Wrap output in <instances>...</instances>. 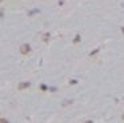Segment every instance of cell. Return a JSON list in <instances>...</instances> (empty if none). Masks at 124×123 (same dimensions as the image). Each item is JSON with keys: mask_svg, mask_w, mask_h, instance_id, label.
<instances>
[{"mask_svg": "<svg viewBox=\"0 0 124 123\" xmlns=\"http://www.w3.org/2000/svg\"><path fill=\"white\" fill-rule=\"evenodd\" d=\"M123 119H124V115H123Z\"/></svg>", "mask_w": 124, "mask_h": 123, "instance_id": "8992f818", "label": "cell"}, {"mask_svg": "<svg viewBox=\"0 0 124 123\" xmlns=\"http://www.w3.org/2000/svg\"><path fill=\"white\" fill-rule=\"evenodd\" d=\"M121 32H123V34H124V27H123V28H121Z\"/></svg>", "mask_w": 124, "mask_h": 123, "instance_id": "5b68a950", "label": "cell"}, {"mask_svg": "<svg viewBox=\"0 0 124 123\" xmlns=\"http://www.w3.org/2000/svg\"><path fill=\"white\" fill-rule=\"evenodd\" d=\"M20 52L23 55H27V54H30L31 52V46L30 44H23L20 47Z\"/></svg>", "mask_w": 124, "mask_h": 123, "instance_id": "6da1fadb", "label": "cell"}, {"mask_svg": "<svg viewBox=\"0 0 124 123\" xmlns=\"http://www.w3.org/2000/svg\"><path fill=\"white\" fill-rule=\"evenodd\" d=\"M30 86H31V83H30V82H24V83H20L17 88H19V90H25V88H28Z\"/></svg>", "mask_w": 124, "mask_h": 123, "instance_id": "7a4b0ae2", "label": "cell"}, {"mask_svg": "<svg viewBox=\"0 0 124 123\" xmlns=\"http://www.w3.org/2000/svg\"><path fill=\"white\" fill-rule=\"evenodd\" d=\"M80 40H81V39H80V35H76V36H75V39H74V43H79Z\"/></svg>", "mask_w": 124, "mask_h": 123, "instance_id": "3957f363", "label": "cell"}, {"mask_svg": "<svg viewBox=\"0 0 124 123\" xmlns=\"http://www.w3.org/2000/svg\"><path fill=\"white\" fill-rule=\"evenodd\" d=\"M97 52H99V48H97V50H95V51H94V52H91V56H92V55H96V54H97Z\"/></svg>", "mask_w": 124, "mask_h": 123, "instance_id": "277c9868", "label": "cell"}]
</instances>
